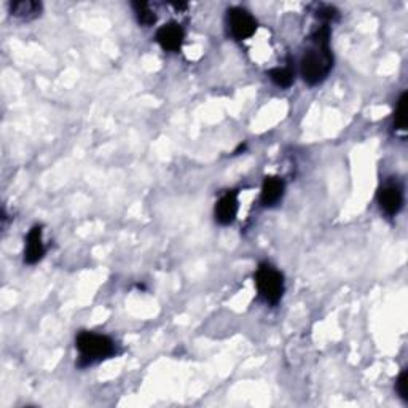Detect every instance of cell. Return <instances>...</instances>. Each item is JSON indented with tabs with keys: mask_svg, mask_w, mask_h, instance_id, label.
<instances>
[{
	"mask_svg": "<svg viewBox=\"0 0 408 408\" xmlns=\"http://www.w3.org/2000/svg\"><path fill=\"white\" fill-rule=\"evenodd\" d=\"M311 45L300 59V74L306 83L314 86L327 79L334 68V56L330 51V29L327 24L316 29L309 37Z\"/></svg>",
	"mask_w": 408,
	"mask_h": 408,
	"instance_id": "cell-1",
	"label": "cell"
},
{
	"mask_svg": "<svg viewBox=\"0 0 408 408\" xmlns=\"http://www.w3.org/2000/svg\"><path fill=\"white\" fill-rule=\"evenodd\" d=\"M75 343L80 353V365H91L115 354L114 340L93 332H80Z\"/></svg>",
	"mask_w": 408,
	"mask_h": 408,
	"instance_id": "cell-2",
	"label": "cell"
},
{
	"mask_svg": "<svg viewBox=\"0 0 408 408\" xmlns=\"http://www.w3.org/2000/svg\"><path fill=\"white\" fill-rule=\"evenodd\" d=\"M255 284L265 302L276 305L284 294V276L269 263H262L255 273Z\"/></svg>",
	"mask_w": 408,
	"mask_h": 408,
	"instance_id": "cell-3",
	"label": "cell"
},
{
	"mask_svg": "<svg viewBox=\"0 0 408 408\" xmlns=\"http://www.w3.org/2000/svg\"><path fill=\"white\" fill-rule=\"evenodd\" d=\"M228 28L229 34L236 40L251 39L257 30V21L247 10L232 8L228 10Z\"/></svg>",
	"mask_w": 408,
	"mask_h": 408,
	"instance_id": "cell-4",
	"label": "cell"
},
{
	"mask_svg": "<svg viewBox=\"0 0 408 408\" xmlns=\"http://www.w3.org/2000/svg\"><path fill=\"white\" fill-rule=\"evenodd\" d=\"M378 204L387 216H396L404 206V190L397 182H387L380 188Z\"/></svg>",
	"mask_w": 408,
	"mask_h": 408,
	"instance_id": "cell-5",
	"label": "cell"
},
{
	"mask_svg": "<svg viewBox=\"0 0 408 408\" xmlns=\"http://www.w3.org/2000/svg\"><path fill=\"white\" fill-rule=\"evenodd\" d=\"M183 39H185V32L176 23L165 24L156 32V42L160 43L163 50L170 51V53H176V51L182 48Z\"/></svg>",
	"mask_w": 408,
	"mask_h": 408,
	"instance_id": "cell-6",
	"label": "cell"
},
{
	"mask_svg": "<svg viewBox=\"0 0 408 408\" xmlns=\"http://www.w3.org/2000/svg\"><path fill=\"white\" fill-rule=\"evenodd\" d=\"M238 216V195L236 192H228L216 204V221L221 225H229Z\"/></svg>",
	"mask_w": 408,
	"mask_h": 408,
	"instance_id": "cell-7",
	"label": "cell"
},
{
	"mask_svg": "<svg viewBox=\"0 0 408 408\" xmlns=\"http://www.w3.org/2000/svg\"><path fill=\"white\" fill-rule=\"evenodd\" d=\"M45 254V246L42 239V227H34L26 239V251H24V262L34 265L42 260Z\"/></svg>",
	"mask_w": 408,
	"mask_h": 408,
	"instance_id": "cell-8",
	"label": "cell"
},
{
	"mask_svg": "<svg viewBox=\"0 0 408 408\" xmlns=\"http://www.w3.org/2000/svg\"><path fill=\"white\" fill-rule=\"evenodd\" d=\"M284 195V181L279 177L268 176L265 177L263 185H262V195H260V201L265 207L276 206V204L283 200Z\"/></svg>",
	"mask_w": 408,
	"mask_h": 408,
	"instance_id": "cell-9",
	"label": "cell"
},
{
	"mask_svg": "<svg viewBox=\"0 0 408 408\" xmlns=\"http://www.w3.org/2000/svg\"><path fill=\"white\" fill-rule=\"evenodd\" d=\"M10 13L14 18L23 19V21H30L40 17L42 13V3L34 2V0H18L10 5Z\"/></svg>",
	"mask_w": 408,
	"mask_h": 408,
	"instance_id": "cell-10",
	"label": "cell"
},
{
	"mask_svg": "<svg viewBox=\"0 0 408 408\" xmlns=\"http://www.w3.org/2000/svg\"><path fill=\"white\" fill-rule=\"evenodd\" d=\"M269 79L274 85L280 86V88H289L290 85L294 83V70L292 68H276V69H272L268 72Z\"/></svg>",
	"mask_w": 408,
	"mask_h": 408,
	"instance_id": "cell-11",
	"label": "cell"
},
{
	"mask_svg": "<svg viewBox=\"0 0 408 408\" xmlns=\"http://www.w3.org/2000/svg\"><path fill=\"white\" fill-rule=\"evenodd\" d=\"M132 8H134L136 18H137V21H139V24H142V26H152V24H155L156 14L150 8L149 3H145V2H134V3H132Z\"/></svg>",
	"mask_w": 408,
	"mask_h": 408,
	"instance_id": "cell-12",
	"label": "cell"
},
{
	"mask_svg": "<svg viewBox=\"0 0 408 408\" xmlns=\"http://www.w3.org/2000/svg\"><path fill=\"white\" fill-rule=\"evenodd\" d=\"M407 126V93L400 96L399 102H397L396 114H394V127L396 130L404 131Z\"/></svg>",
	"mask_w": 408,
	"mask_h": 408,
	"instance_id": "cell-13",
	"label": "cell"
},
{
	"mask_svg": "<svg viewBox=\"0 0 408 408\" xmlns=\"http://www.w3.org/2000/svg\"><path fill=\"white\" fill-rule=\"evenodd\" d=\"M397 392L404 400H408V371L404 370L397 378Z\"/></svg>",
	"mask_w": 408,
	"mask_h": 408,
	"instance_id": "cell-14",
	"label": "cell"
},
{
	"mask_svg": "<svg viewBox=\"0 0 408 408\" xmlns=\"http://www.w3.org/2000/svg\"><path fill=\"white\" fill-rule=\"evenodd\" d=\"M318 17L323 19L325 24H327V23L334 21V19L338 18V10L334 8V7H320L318 10Z\"/></svg>",
	"mask_w": 408,
	"mask_h": 408,
	"instance_id": "cell-15",
	"label": "cell"
}]
</instances>
